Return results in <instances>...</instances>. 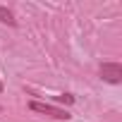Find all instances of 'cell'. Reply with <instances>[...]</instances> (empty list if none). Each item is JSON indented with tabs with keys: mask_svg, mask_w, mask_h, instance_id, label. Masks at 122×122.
Returning <instances> with one entry per match:
<instances>
[{
	"mask_svg": "<svg viewBox=\"0 0 122 122\" xmlns=\"http://www.w3.org/2000/svg\"><path fill=\"white\" fill-rule=\"evenodd\" d=\"M0 22H3V24H7V26H15V24H17V19H15L12 10H7L5 5H0Z\"/></svg>",
	"mask_w": 122,
	"mask_h": 122,
	"instance_id": "cell-3",
	"label": "cell"
},
{
	"mask_svg": "<svg viewBox=\"0 0 122 122\" xmlns=\"http://www.w3.org/2000/svg\"><path fill=\"white\" fill-rule=\"evenodd\" d=\"M0 110H3V105H0Z\"/></svg>",
	"mask_w": 122,
	"mask_h": 122,
	"instance_id": "cell-6",
	"label": "cell"
},
{
	"mask_svg": "<svg viewBox=\"0 0 122 122\" xmlns=\"http://www.w3.org/2000/svg\"><path fill=\"white\" fill-rule=\"evenodd\" d=\"M55 101H57V103H67V105H72V103H74V96H72V93H60V96H55Z\"/></svg>",
	"mask_w": 122,
	"mask_h": 122,
	"instance_id": "cell-4",
	"label": "cell"
},
{
	"mask_svg": "<svg viewBox=\"0 0 122 122\" xmlns=\"http://www.w3.org/2000/svg\"><path fill=\"white\" fill-rule=\"evenodd\" d=\"M98 74L108 84H120L122 81V65L120 62H103L98 67Z\"/></svg>",
	"mask_w": 122,
	"mask_h": 122,
	"instance_id": "cell-2",
	"label": "cell"
},
{
	"mask_svg": "<svg viewBox=\"0 0 122 122\" xmlns=\"http://www.w3.org/2000/svg\"><path fill=\"white\" fill-rule=\"evenodd\" d=\"M29 108H31L34 112L48 115V117H53V120H70V117H72L65 108H57V105H53V103H43V101H31Z\"/></svg>",
	"mask_w": 122,
	"mask_h": 122,
	"instance_id": "cell-1",
	"label": "cell"
},
{
	"mask_svg": "<svg viewBox=\"0 0 122 122\" xmlns=\"http://www.w3.org/2000/svg\"><path fill=\"white\" fill-rule=\"evenodd\" d=\"M3 89H5V86H3V81H0V93H3Z\"/></svg>",
	"mask_w": 122,
	"mask_h": 122,
	"instance_id": "cell-5",
	"label": "cell"
}]
</instances>
